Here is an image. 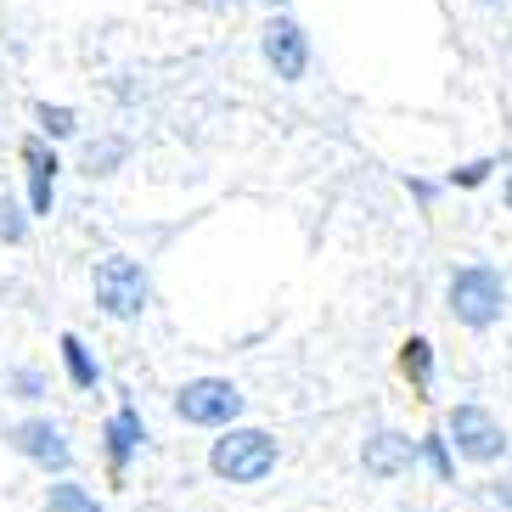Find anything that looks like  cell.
Returning a JSON list of instances; mask_svg holds the SVG:
<instances>
[{
	"label": "cell",
	"mask_w": 512,
	"mask_h": 512,
	"mask_svg": "<svg viewBox=\"0 0 512 512\" xmlns=\"http://www.w3.org/2000/svg\"><path fill=\"white\" fill-rule=\"evenodd\" d=\"M209 467L231 484H259L276 467V439L265 434V428H231V434L214 445Z\"/></svg>",
	"instance_id": "obj_1"
},
{
	"label": "cell",
	"mask_w": 512,
	"mask_h": 512,
	"mask_svg": "<svg viewBox=\"0 0 512 512\" xmlns=\"http://www.w3.org/2000/svg\"><path fill=\"white\" fill-rule=\"evenodd\" d=\"M501 304H507V282H501V271H490V265H467V271L451 276L456 321H467V327H490V321H501Z\"/></svg>",
	"instance_id": "obj_2"
},
{
	"label": "cell",
	"mask_w": 512,
	"mask_h": 512,
	"mask_svg": "<svg viewBox=\"0 0 512 512\" xmlns=\"http://www.w3.org/2000/svg\"><path fill=\"white\" fill-rule=\"evenodd\" d=\"M91 287H96V304H102L107 316H141L147 310V276H141L136 259H124V254L102 259Z\"/></svg>",
	"instance_id": "obj_3"
},
{
	"label": "cell",
	"mask_w": 512,
	"mask_h": 512,
	"mask_svg": "<svg viewBox=\"0 0 512 512\" xmlns=\"http://www.w3.org/2000/svg\"><path fill=\"white\" fill-rule=\"evenodd\" d=\"M175 411H181V422L220 428V422H231L242 411V394L231 389L226 377H197V383H186V389L175 394Z\"/></svg>",
	"instance_id": "obj_4"
},
{
	"label": "cell",
	"mask_w": 512,
	"mask_h": 512,
	"mask_svg": "<svg viewBox=\"0 0 512 512\" xmlns=\"http://www.w3.org/2000/svg\"><path fill=\"white\" fill-rule=\"evenodd\" d=\"M451 439H456V451H462L467 462H496V456L507 451L501 422L490 417L484 406H456L451 411Z\"/></svg>",
	"instance_id": "obj_5"
},
{
	"label": "cell",
	"mask_w": 512,
	"mask_h": 512,
	"mask_svg": "<svg viewBox=\"0 0 512 512\" xmlns=\"http://www.w3.org/2000/svg\"><path fill=\"white\" fill-rule=\"evenodd\" d=\"M265 62L276 68V79H304V68H310V34L293 17H271L265 23Z\"/></svg>",
	"instance_id": "obj_6"
},
{
	"label": "cell",
	"mask_w": 512,
	"mask_h": 512,
	"mask_svg": "<svg viewBox=\"0 0 512 512\" xmlns=\"http://www.w3.org/2000/svg\"><path fill=\"white\" fill-rule=\"evenodd\" d=\"M12 445L40 467H68V445H62V434L51 428V422H17Z\"/></svg>",
	"instance_id": "obj_7"
},
{
	"label": "cell",
	"mask_w": 512,
	"mask_h": 512,
	"mask_svg": "<svg viewBox=\"0 0 512 512\" xmlns=\"http://www.w3.org/2000/svg\"><path fill=\"white\" fill-rule=\"evenodd\" d=\"M417 462V445H411L406 434H377L366 439V473H377V479H389V473H400V467Z\"/></svg>",
	"instance_id": "obj_8"
},
{
	"label": "cell",
	"mask_w": 512,
	"mask_h": 512,
	"mask_svg": "<svg viewBox=\"0 0 512 512\" xmlns=\"http://www.w3.org/2000/svg\"><path fill=\"white\" fill-rule=\"evenodd\" d=\"M23 164H29V186H34V214H51V181H57V158L40 141H23Z\"/></svg>",
	"instance_id": "obj_9"
},
{
	"label": "cell",
	"mask_w": 512,
	"mask_h": 512,
	"mask_svg": "<svg viewBox=\"0 0 512 512\" xmlns=\"http://www.w3.org/2000/svg\"><path fill=\"white\" fill-rule=\"evenodd\" d=\"M136 445H141V417H136V411H119V417L107 422V451H113V467L130 462Z\"/></svg>",
	"instance_id": "obj_10"
},
{
	"label": "cell",
	"mask_w": 512,
	"mask_h": 512,
	"mask_svg": "<svg viewBox=\"0 0 512 512\" xmlns=\"http://www.w3.org/2000/svg\"><path fill=\"white\" fill-rule=\"evenodd\" d=\"M46 507H51V512H102V507H96V496H85L79 484H51Z\"/></svg>",
	"instance_id": "obj_11"
},
{
	"label": "cell",
	"mask_w": 512,
	"mask_h": 512,
	"mask_svg": "<svg viewBox=\"0 0 512 512\" xmlns=\"http://www.w3.org/2000/svg\"><path fill=\"white\" fill-rule=\"evenodd\" d=\"M62 355H68V372H74V383H79V389H91V383H96V366H91V355L79 349V338H74V332H62Z\"/></svg>",
	"instance_id": "obj_12"
},
{
	"label": "cell",
	"mask_w": 512,
	"mask_h": 512,
	"mask_svg": "<svg viewBox=\"0 0 512 512\" xmlns=\"http://www.w3.org/2000/svg\"><path fill=\"white\" fill-rule=\"evenodd\" d=\"M406 372L417 377V383H428V344H422V338L406 344Z\"/></svg>",
	"instance_id": "obj_13"
},
{
	"label": "cell",
	"mask_w": 512,
	"mask_h": 512,
	"mask_svg": "<svg viewBox=\"0 0 512 512\" xmlns=\"http://www.w3.org/2000/svg\"><path fill=\"white\" fill-rule=\"evenodd\" d=\"M40 119H46L51 136H74V113L68 107H40Z\"/></svg>",
	"instance_id": "obj_14"
},
{
	"label": "cell",
	"mask_w": 512,
	"mask_h": 512,
	"mask_svg": "<svg viewBox=\"0 0 512 512\" xmlns=\"http://www.w3.org/2000/svg\"><path fill=\"white\" fill-rule=\"evenodd\" d=\"M0 237H6V242H17V237H23V220H17V209H12V203H0Z\"/></svg>",
	"instance_id": "obj_15"
},
{
	"label": "cell",
	"mask_w": 512,
	"mask_h": 512,
	"mask_svg": "<svg viewBox=\"0 0 512 512\" xmlns=\"http://www.w3.org/2000/svg\"><path fill=\"white\" fill-rule=\"evenodd\" d=\"M507 203H512V181H507Z\"/></svg>",
	"instance_id": "obj_16"
},
{
	"label": "cell",
	"mask_w": 512,
	"mask_h": 512,
	"mask_svg": "<svg viewBox=\"0 0 512 512\" xmlns=\"http://www.w3.org/2000/svg\"><path fill=\"white\" fill-rule=\"evenodd\" d=\"M271 6H282V0H271Z\"/></svg>",
	"instance_id": "obj_17"
}]
</instances>
